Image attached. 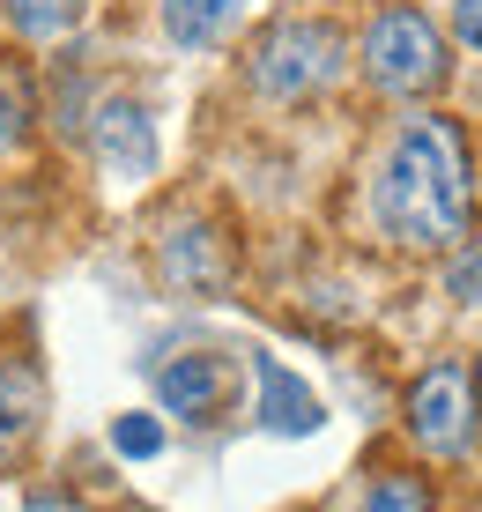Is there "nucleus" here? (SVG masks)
<instances>
[{
  "mask_svg": "<svg viewBox=\"0 0 482 512\" xmlns=\"http://www.w3.org/2000/svg\"><path fill=\"white\" fill-rule=\"evenodd\" d=\"M379 223L386 238L416 245V253H453L475 231V179H468V141L453 119L423 112L394 134L379 164Z\"/></svg>",
  "mask_w": 482,
  "mask_h": 512,
  "instance_id": "f257e3e1",
  "label": "nucleus"
},
{
  "mask_svg": "<svg viewBox=\"0 0 482 512\" xmlns=\"http://www.w3.org/2000/svg\"><path fill=\"white\" fill-rule=\"evenodd\" d=\"M342 60H349V45H342L334 23H275L253 45V90L275 97V104L319 97L334 75H342Z\"/></svg>",
  "mask_w": 482,
  "mask_h": 512,
  "instance_id": "f03ea898",
  "label": "nucleus"
},
{
  "mask_svg": "<svg viewBox=\"0 0 482 512\" xmlns=\"http://www.w3.org/2000/svg\"><path fill=\"white\" fill-rule=\"evenodd\" d=\"M364 75H371V90H386V97L438 90V82H445V38L431 30V15H423V8L371 15V30H364Z\"/></svg>",
  "mask_w": 482,
  "mask_h": 512,
  "instance_id": "7ed1b4c3",
  "label": "nucleus"
},
{
  "mask_svg": "<svg viewBox=\"0 0 482 512\" xmlns=\"http://www.w3.org/2000/svg\"><path fill=\"white\" fill-rule=\"evenodd\" d=\"M408 431L431 461H460L475 446V379L468 364H431L408 394Z\"/></svg>",
  "mask_w": 482,
  "mask_h": 512,
  "instance_id": "20e7f679",
  "label": "nucleus"
},
{
  "mask_svg": "<svg viewBox=\"0 0 482 512\" xmlns=\"http://www.w3.org/2000/svg\"><path fill=\"white\" fill-rule=\"evenodd\" d=\"M89 141H97V156L119 171V179H149V164H156V127H149V112H141L134 97H112L97 112V127H89Z\"/></svg>",
  "mask_w": 482,
  "mask_h": 512,
  "instance_id": "39448f33",
  "label": "nucleus"
},
{
  "mask_svg": "<svg viewBox=\"0 0 482 512\" xmlns=\"http://www.w3.org/2000/svg\"><path fill=\"white\" fill-rule=\"evenodd\" d=\"M164 275L178 282V290H193V297H208V290H223L230 282V245L216 223H178V231L164 238Z\"/></svg>",
  "mask_w": 482,
  "mask_h": 512,
  "instance_id": "423d86ee",
  "label": "nucleus"
},
{
  "mask_svg": "<svg viewBox=\"0 0 482 512\" xmlns=\"http://www.w3.org/2000/svg\"><path fill=\"white\" fill-rule=\"evenodd\" d=\"M253 379H260V423H267L275 438H312L319 423H327L319 394H312L305 379H290L275 357H260V364H253Z\"/></svg>",
  "mask_w": 482,
  "mask_h": 512,
  "instance_id": "0eeeda50",
  "label": "nucleus"
},
{
  "mask_svg": "<svg viewBox=\"0 0 482 512\" xmlns=\"http://www.w3.org/2000/svg\"><path fill=\"white\" fill-rule=\"evenodd\" d=\"M156 401H164L171 416L208 423V409L223 401V364L208 357V349H186V357H171L164 372H156Z\"/></svg>",
  "mask_w": 482,
  "mask_h": 512,
  "instance_id": "6e6552de",
  "label": "nucleus"
},
{
  "mask_svg": "<svg viewBox=\"0 0 482 512\" xmlns=\"http://www.w3.org/2000/svg\"><path fill=\"white\" fill-rule=\"evenodd\" d=\"M38 416H45L38 372H30V364H15V357H0V461H8V453L38 431Z\"/></svg>",
  "mask_w": 482,
  "mask_h": 512,
  "instance_id": "1a4fd4ad",
  "label": "nucleus"
},
{
  "mask_svg": "<svg viewBox=\"0 0 482 512\" xmlns=\"http://www.w3.org/2000/svg\"><path fill=\"white\" fill-rule=\"evenodd\" d=\"M156 15H164V38L171 45L201 52V45H216L223 30L238 23V0H156Z\"/></svg>",
  "mask_w": 482,
  "mask_h": 512,
  "instance_id": "9d476101",
  "label": "nucleus"
},
{
  "mask_svg": "<svg viewBox=\"0 0 482 512\" xmlns=\"http://www.w3.org/2000/svg\"><path fill=\"white\" fill-rule=\"evenodd\" d=\"M30 134V75L15 60H0V156Z\"/></svg>",
  "mask_w": 482,
  "mask_h": 512,
  "instance_id": "9b49d317",
  "label": "nucleus"
},
{
  "mask_svg": "<svg viewBox=\"0 0 482 512\" xmlns=\"http://www.w3.org/2000/svg\"><path fill=\"white\" fill-rule=\"evenodd\" d=\"M364 512H438V505H431V483H423V475H379V483L364 490Z\"/></svg>",
  "mask_w": 482,
  "mask_h": 512,
  "instance_id": "f8f14e48",
  "label": "nucleus"
},
{
  "mask_svg": "<svg viewBox=\"0 0 482 512\" xmlns=\"http://www.w3.org/2000/svg\"><path fill=\"white\" fill-rule=\"evenodd\" d=\"M8 15H15L23 38H60V30L82 15V0H8Z\"/></svg>",
  "mask_w": 482,
  "mask_h": 512,
  "instance_id": "ddd939ff",
  "label": "nucleus"
},
{
  "mask_svg": "<svg viewBox=\"0 0 482 512\" xmlns=\"http://www.w3.org/2000/svg\"><path fill=\"white\" fill-rule=\"evenodd\" d=\"M112 446L127 453V461H156V453H164V423H156V416H119Z\"/></svg>",
  "mask_w": 482,
  "mask_h": 512,
  "instance_id": "4468645a",
  "label": "nucleus"
},
{
  "mask_svg": "<svg viewBox=\"0 0 482 512\" xmlns=\"http://www.w3.org/2000/svg\"><path fill=\"white\" fill-rule=\"evenodd\" d=\"M445 282H453L460 305H482V245H468V253L453 260V275H445Z\"/></svg>",
  "mask_w": 482,
  "mask_h": 512,
  "instance_id": "2eb2a0df",
  "label": "nucleus"
},
{
  "mask_svg": "<svg viewBox=\"0 0 482 512\" xmlns=\"http://www.w3.org/2000/svg\"><path fill=\"white\" fill-rule=\"evenodd\" d=\"M453 30L482 52V0H453Z\"/></svg>",
  "mask_w": 482,
  "mask_h": 512,
  "instance_id": "dca6fc26",
  "label": "nucleus"
},
{
  "mask_svg": "<svg viewBox=\"0 0 482 512\" xmlns=\"http://www.w3.org/2000/svg\"><path fill=\"white\" fill-rule=\"evenodd\" d=\"M30 512H75L67 498H30Z\"/></svg>",
  "mask_w": 482,
  "mask_h": 512,
  "instance_id": "f3484780",
  "label": "nucleus"
},
{
  "mask_svg": "<svg viewBox=\"0 0 482 512\" xmlns=\"http://www.w3.org/2000/svg\"><path fill=\"white\" fill-rule=\"evenodd\" d=\"M475 386H482V372H475Z\"/></svg>",
  "mask_w": 482,
  "mask_h": 512,
  "instance_id": "a211bd4d",
  "label": "nucleus"
}]
</instances>
